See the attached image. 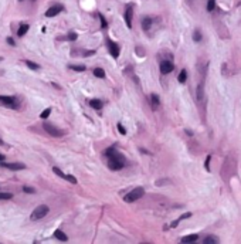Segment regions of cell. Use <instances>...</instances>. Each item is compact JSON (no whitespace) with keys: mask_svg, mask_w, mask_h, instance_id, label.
<instances>
[{"mask_svg":"<svg viewBox=\"0 0 241 244\" xmlns=\"http://www.w3.org/2000/svg\"><path fill=\"white\" fill-rule=\"evenodd\" d=\"M203 95H204V94H203V85L200 84V85L197 87V99L198 101L203 99Z\"/></svg>","mask_w":241,"mask_h":244,"instance_id":"cell-22","label":"cell"},{"mask_svg":"<svg viewBox=\"0 0 241 244\" xmlns=\"http://www.w3.org/2000/svg\"><path fill=\"white\" fill-rule=\"evenodd\" d=\"M177 80H179V82H186V80H187V71L186 70H182L180 71V74H179V77H177Z\"/></svg>","mask_w":241,"mask_h":244,"instance_id":"cell-16","label":"cell"},{"mask_svg":"<svg viewBox=\"0 0 241 244\" xmlns=\"http://www.w3.org/2000/svg\"><path fill=\"white\" fill-rule=\"evenodd\" d=\"M99 19H101V24H102V27L105 28V27H106V20L104 19V17H102V16H99Z\"/></svg>","mask_w":241,"mask_h":244,"instance_id":"cell-32","label":"cell"},{"mask_svg":"<svg viewBox=\"0 0 241 244\" xmlns=\"http://www.w3.org/2000/svg\"><path fill=\"white\" fill-rule=\"evenodd\" d=\"M12 197H13L12 193H0V200H9Z\"/></svg>","mask_w":241,"mask_h":244,"instance_id":"cell-24","label":"cell"},{"mask_svg":"<svg viewBox=\"0 0 241 244\" xmlns=\"http://www.w3.org/2000/svg\"><path fill=\"white\" fill-rule=\"evenodd\" d=\"M90 105L92 107V108H95V109H101L102 108V101L101 99H91Z\"/></svg>","mask_w":241,"mask_h":244,"instance_id":"cell-14","label":"cell"},{"mask_svg":"<svg viewBox=\"0 0 241 244\" xmlns=\"http://www.w3.org/2000/svg\"><path fill=\"white\" fill-rule=\"evenodd\" d=\"M23 192H26V193H35V190L30 186H23Z\"/></svg>","mask_w":241,"mask_h":244,"instance_id":"cell-28","label":"cell"},{"mask_svg":"<svg viewBox=\"0 0 241 244\" xmlns=\"http://www.w3.org/2000/svg\"><path fill=\"white\" fill-rule=\"evenodd\" d=\"M78 36L75 34V33H71V34H68V37H67V40H70V41H75L77 40Z\"/></svg>","mask_w":241,"mask_h":244,"instance_id":"cell-30","label":"cell"},{"mask_svg":"<svg viewBox=\"0 0 241 244\" xmlns=\"http://www.w3.org/2000/svg\"><path fill=\"white\" fill-rule=\"evenodd\" d=\"M193 40H195V41H200V40H202V34H200L198 30H196L195 33H193Z\"/></svg>","mask_w":241,"mask_h":244,"instance_id":"cell-26","label":"cell"},{"mask_svg":"<svg viewBox=\"0 0 241 244\" xmlns=\"http://www.w3.org/2000/svg\"><path fill=\"white\" fill-rule=\"evenodd\" d=\"M61 10H62V6H51L50 9H47L46 16L47 17H54V16H57Z\"/></svg>","mask_w":241,"mask_h":244,"instance_id":"cell-9","label":"cell"},{"mask_svg":"<svg viewBox=\"0 0 241 244\" xmlns=\"http://www.w3.org/2000/svg\"><path fill=\"white\" fill-rule=\"evenodd\" d=\"M203 243H206V244H209V243H218V237H216V236H207L204 240H203Z\"/></svg>","mask_w":241,"mask_h":244,"instance_id":"cell-17","label":"cell"},{"mask_svg":"<svg viewBox=\"0 0 241 244\" xmlns=\"http://www.w3.org/2000/svg\"><path fill=\"white\" fill-rule=\"evenodd\" d=\"M209 163H210V156H207V159H206V169L207 171H210V165H209Z\"/></svg>","mask_w":241,"mask_h":244,"instance_id":"cell-33","label":"cell"},{"mask_svg":"<svg viewBox=\"0 0 241 244\" xmlns=\"http://www.w3.org/2000/svg\"><path fill=\"white\" fill-rule=\"evenodd\" d=\"M26 66H27L28 68H31V70H39V68H40V66H39V64H34V62L28 61V60H27V61H26Z\"/></svg>","mask_w":241,"mask_h":244,"instance_id":"cell-20","label":"cell"},{"mask_svg":"<svg viewBox=\"0 0 241 244\" xmlns=\"http://www.w3.org/2000/svg\"><path fill=\"white\" fill-rule=\"evenodd\" d=\"M94 75L98 78H104L105 77V71L102 70V68H95V70H94Z\"/></svg>","mask_w":241,"mask_h":244,"instance_id":"cell-18","label":"cell"},{"mask_svg":"<svg viewBox=\"0 0 241 244\" xmlns=\"http://www.w3.org/2000/svg\"><path fill=\"white\" fill-rule=\"evenodd\" d=\"M54 237H55V238H58V240H61V241H67V240H68V236H67L64 231H61V230H55Z\"/></svg>","mask_w":241,"mask_h":244,"instance_id":"cell-11","label":"cell"},{"mask_svg":"<svg viewBox=\"0 0 241 244\" xmlns=\"http://www.w3.org/2000/svg\"><path fill=\"white\" fill-rule=\"evenodd\" d=\"M175 66H173V62L169 61V60H165V61L160 62V73L162 74H169L173 71Z\"/></svg>","mask_w":241,"mask_h":244,"instance_id":"cell-5","label":"cell"},{"mask_svg":"<svg viewBox=\"0 0 241 244\" xmlns=\"http://www.w3.org/2000/svg\"><path fill=\"white\" fill-rule=\"evenodd\" d=\"M28 27H30L28 24H21V26H20V28L17 30V36H19V37H23V36L28 31Z\"/></svg>","mask_w":241,"mask_h":244,"instance_id":"cell-13","label":"cell"},{"mask_svg":"<svg viewBox=\"0 0 241 244\" xmlns=\"http://www.w3.org/2000/svg\"><path fill=\"white\" fill-rule=\"evenodd\" d=\"M92 54H95V51H87V53H84V55H92Z\"/></svg>","mask_w":241,"mask_h":244,"instance_id":"cell-35","label":"cell"},{"mask_svg":"<svg viewBox=\"0 0 241 244\" xmlns=\"http://www.w3.org/2000/svg\"><path fill=\"white\" fill-rule=\"evenodd\" d=\"M70 68L74 71H85V66H74V64H71Z\"/></svg>","mask_w":241,"mask_h":244,"instance_id":"cell-21","label":"cell"},{"mask_svg":"<svg viewBox=\"0 0 241 244\" xmlns=\"http://www.w3.org/2000/svg\"><path fill=\"white\" fill-rule=\"evenodd\" d=\"M106 44H108V48H109V53H111V55L112 57H119V46H118L117 43H113V41H111V40H108L106 41Z\"/></svg>","mask_w":241,"mask_h":244,"instance_id":"cell-7","label":"cell"},{"mask_svg":"<svg viewBox=\"0 0 241 244\" xmlns=\"http://www.w3.org/2000/svg\"><path fill=\"white\" fill-rule=\"evenodd\" d=\"M3 159H4V155H2V153H0V163L3 162Z\"/></svg>","mask_w":241,"mask_h":244,"instance_id":"cell-37","label":"cell"},{"mask_svg":"<svg viewBox=\"0 0 241 244\" xmlns=\"http://www.w3.org/2000/svg\"><path fill=\"white\" fill-rule=\"evenodd\" d=\"M191 216V213H184V214H182V216H180L179 217V219H177V220H183V219H189V217H190Z\"/></svg>","mask_w":241,"mask_h":244,"instance_id":"cell-31","label":"cell"},{"mask_svg":"<svg viewBox=\"0 0 241 244\" xmlns=\"http://www.w3.org/2000/svg\"><path fill=\"white\" fill-rule=\"evenodd\" d=\"M150 99H152V107H153V109H156L159 107V97H158L156 94H152Z\"/></svg>","mask_w":241,"mask_h":244,"instance_id":"cell-15","label":"cell"},{"mask_svg":"<svg viewBox=\"0 0 241 244\" xmlns=\"http://www.w3.org/2000/svg\"><path fill=\"white\" fill-rule=\"evenodd\" d=\"M0 102H3L7 108H17V104L13 97H6V95H0Z\"/></svg>","mask_w":241,"mask_h":244,"instance_id":"cell-6","label":"cell"},{"mask_svg":"<svg viewBox=\"0 0 241 244\" xmlns=\"http://www.w3.org/2000/svg\"><path fill=\"white\" fill-rule=\"evenodd\" d=\"M118 129H119V133H122V135H126V129L124 128V125L120 124V122L118 124Z\"/></svg>","mask_w":241,"mask_h":244,"instance_id":"cell-29","label":"cell"},{"mask_svg":"<svg viewBox=\"0 0 241 244\" xmlns=\"http://www.w3.org/2000/svg\"><path fill=\"white\" fill-rule=\"evenodd\" d=\"M48 212H50L48 206H46V205L39 206V207H35V209L33 210V213H31V216H30V220H33V221L40 220V219L46 217L47 214H48Z\"/></svg>","mask_w":241,"mask_h":244,"instance_id":"cell-1","label":"cell"},{"mask_svg":"<svg viewBox=\"0 0 241 244\" xmlns=\"http://www.w3.org/2000/svg\"><path fill=\"white\" fill-rule=\"evenodd\" d=\"M177 224H179V220H175L173 223H172V227H176Z\"/></svg>","mask_w":241,"mask_h":244,"instance_id":"cell-36","label":"cell"},{"mask_svg":"<svg viewBox=\"0 0 241 244\" xmlns=\"http://www.w3.org/2000/svg\"><path fill=\"white\" fill-rule=\"evenodd\" d=\"M198 236L197 234H190V236H186L182 238V243H195V241H197Z\"/></svg>","mask_w":241,"mask_h":244,"instance_id":"cell-12","label":"cell"},{"mask_svg":"<svg viewBox=\"0 0 241 244\" xmlns=\"http://www.w3.org/2000/svg\"><path fill=\"white\" fill-rule=\"evenodd\" d=\"M132 17H133V3H128L125 7V21L128 28H132Z\"/></svg>","mask_w":241,"mask_h":244,"instance_id":"cell-3","label":"cell"},{"mask_svg":"<svg viewBox=\"0 0 241 244\" xmlns=\"http://www.w3.org/2000/svg\"><path fill=\"white\" fill-rule=\"evenodd\" d=\"M0 165L7 167V169H12V171H23V169H26L23 163H0Z\"/></svg>","mask_w":241,"mask_h":244,"instance_id":"cell-8","label":"cell"},{"mask_svg":"<svg viewBox=\"0 0 241 244\" xmlns=\"http://www.w3.org/2000/svg\"><path fill=\"white\" fill-rule=\"evenodd\" d=\"M152 23H153V20H152L150 17H145V19L142 20V28H143L145 31H149V28L152 27Z\"/></svg>","mask_w":241,"mask_h":244,"instance_id":"cell-10","label":"cell"},{"mask_svg":"<svg viewBox=\"0 0 241 244\" xmlns=\"http://www.w3.org/2000/svg\"><path fill=\"white\" fill-rule=\"evenodd\" d=\"M214 7H216V0H209V3H207V10L211 12V10H214Z\"/></svg>","mask_w":241,"mask_h":244,"instance_id":"cell-23","label":"cell"},{"mask_svg":"<svg viewBox=\"0 0 241 244\" xmlns=\"http://www.w3.org/2000/svg\"><path fill=\"white\" fill-rule=\"evenodd\" d=\"M65 179L68 180V182L72 183V185H77V179H75L72 175H65Z\"/></svg>","mask_w":241,"mask_h":244,"instance_id":"cell-27","label":"cell"},{"mask_svg":"<svg viewBox=\"0 0 241 244\" xmlns=\"http://www.w3.org/2000/svg\"><path fill=\"white\" fill-rule=\"evenodd\" d=\"M7 43L10 44V46H16V43H14V40L12 39V37H7Z\"/></svg>","mask_w":241,"mask_h":244,"instance_id":"cell-34","label":"cell"},{"mask_svg":"<svg viewBox=\"0 0 241 244\" xmlns=\"http://www.w3.org/2000/svg\"><path fill=\"white\" fill-rule=\"evenodd\" d=\"M50 114H51V109L47 108V109H44L43 112L40 114V118H41V119H47V118L50 116Z\"/></svg>","mask_w":241,"mask_h":244,"instance_id":"cell-19","label":"cell"},{"mask_svg":"<svg viewBox=\"0 0 241 244\" xmlns=\"http://www.w3.org/2000/svg\"><path fill=\"white\" fill-rule=\"evenodd\" d=\"M44 129H46L47 133H50L51 136H54V138H57V136H61L62 135V132L60 131L57 126H54L53 124H48V122H46L44 124Z\"/></svg>","mask_w":241,"mask_h":244,"instance_id":"cell-4","label":"cell"},{"mask_svg":"<svg viewBox=\"0 0 241 244\" xmlns=\"http://www.w3.org/2000/svg\"><path fill=\"white\" fill-rule=\"evenodd\" d=\"M53 172H54L55 175H58L60 178H64V179H65V175L62 173V172H61V169H58V167H57V166H54V167H53Z\"/></svg>","mask_w":241,"mask_h":244,"instance_id":"cell-25","label":"cell"},{"mask_svg":"<svg viewBox=\"0 0 241 244\" xmlns=\"http://www.w3.org/2000/svg\"><path fill=\"white\" fill-rule=\"evenodd\" d=\"M143 194H145L143 187H136V189H133L132 192H129V193L125 194L124 200L126 201V203H132V201L138 200V199L143 197Z\"/></svg>","mask_w":241,"mask_h":244,"instance_id":"cell-2","label":"cell"},{"mask_svg":"<svg viewBox=\"0 0 241 244\" xmlns=\"http://www.w3.org/2000/svg\"><path fill=\"white\" fill-rule=\"evenodd\" d=\"M0 145H3V141H2V139H0Z\"/></svg>","mask_w":241,"mask_h":244,"instance_id":"cell-38","label":"cell"}]
</instances>
